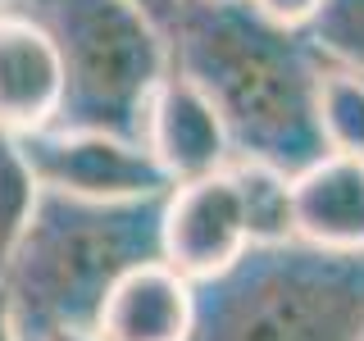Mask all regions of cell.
Instances as JSON below:
<instances>
[{
  "instance_id": "cell-20",
  "label": "cell",
  "mask_w": 364,
  "mask_h": 341,
  "mask_svg": "<svg viewBox=\"0 0 364 341\" xmlns=\"http://www.w3.org/2000/svg\"><path fill=\"white\" fill-rule=\"evenodd\" d=\"M9 5H14V0H0V9H9Z\"/></svg>"
},
{
  "instance_id": "cell-11",
  "label": "cell",
  "mask_w": 364,
  "mask_h": 341,
  "mask_svg": "<svg viewBox=\"0 0 364 341\" xmlns=\"http://www.w3.org/2000/svg\"><path fill=\"white\" fill-rule=\"evenodd\" d=\"M228 178L242 200V219L250 250L269 246H291L296 242V219H291V173L273 164H255V159H232Z\"/></svg>"
},
{
  "instance_id": "cell-21",
  "label": "cell",
  "mask_w": 364,
  "mask_h": 341,
  "mask_svg": "<svg viewBox=\"0 0 364 341\" xmlns=\"http://www.w3.org/2000/svg\"><path fill=\"white\" fill-rule=\"evenodd\" d=\"M360 341H364V332H360Z\"/></svg>"
},
{
  "instance_id": "cell-6",
  "label": "cell",
  "mask_w": 364,
  "mask_h": 341,
  "mask_svg": "<svg viewBox=\"0 0 364 341\" xmlns=\"http://www.w3.org/2000/svg\"><path fill=\"white\" fill-rule=\"evenodd\" d=\"M246 250L250 237L228 168L164 191V200H159V259L173 273H182L191 287L223 278Z\"/></svg>"
},
{
  "instance_id": "cell-8",
  "label": "cell",
  "mask_w": 364,
  "mask_h": 341,
  "mask_svg": "<svg viewBox=\"0 0 364 341\" xmlns=\"http://www.w3.org/2000/svg\"><path fill=\"white\" fill-rule=\"evenodd\" d=\"M64 73L55 41L23 9H0V136H37L60 123Z\"/></svg>"
},
{
  "instance_id": "cell-12",
  "label": "cell",
  "mask_w": 364,
  "mask_h": 341,
  "mask_svg": "<svg viewBox=\"0 0 364 341\" xmlns=\"http://www.w3.org/2000/svg\"><path fill=\"white\" fill-rule=\"evenodd\" d=\"M314 128H318L323 155L364 164V77L360 73L323 68L318 96H314Z\"/></svg>"
},
{
  "instance_id": "cell-10",
  "label": "cell",
  "mask_w": 364,
  "mask_h": 341,
  "mask_svg": "<svg viewBox=\"0 0 364 341\" xmlns=\"http://www.w3.org/2000/svg\"><path fill=\"white\" fill-rule=\"evenodd\" d=\"M296 242L323 255H364V164L318 155L291 173Z\"/></svg>"
},
{
  "instance_id": "cell-5",
  "label": "cell",
  "mask_w": 364,
  "mask_h": 341,
  "mask_svg": "<svg viewBox=\"0 0 364 341\" xmlns=\"http://www.w3.org/2000/svg\"><path fill=\"white\" fill-rule=\"evenodd\" d=\"M18 151L41 191L77 200H155L168 191L155 159L123 136L46 128L37 136H23Z\"/></svg>"
},
{
  "instance_id": "cell-7",
  "label": "cell",
  "mask_w": 364,
  "mask_h": 341,
  "mask_svg": "<svg viewBox=\"0 0 364 341\" xmlns=\"http://www.w3.org/2000/svg\"><path fill=\"white\" fill-rule=\"evenodd\" d=\"M141 151L155 159V168L164 173L168 187L223 173L232 164V146H228V132L214 105L173 68L146 105Z\"/></svg>"
},
{
  "instance_id": "cell-13",
  "label": "cell",
  "mask_w": 364,
  "mask_h": 341,
  "mask_svg": "<svg viewBox=\"0 0 364 341\" xmlns=\"http://www.w3.org/2000/svg\"><path fill=\"white\" fill-rule=\"evenodd\" d=\"M305 41L323 68L364 77V0H328L314 28L305 32Z\"/></svg>"
},
{
  "instance_id": "cell-1",
  "label": "cell",
  "mask_w": 364,
  "mask_h": 341,
  "mask_svg": "<svg viewBox=\"0 0 364 341\" xmlns=\"http://www.w3.org/2000/svg\"><path fill=\"white\" fill-rule=\"evenodd\" d=\"M168 50L173 73H182L214 105L232 159L301 173L323 155L314 128L323 64L305 37H287L259 23L246 0H182L168 23Z\"/></svg>"
},
{
  "instance_id": "cell-3",
  "label": "cell",
  "mask_w": 364,
  "mask_h": 341,
  "mask_svg": "<svg viewBox=\"0 0 364 341\" xmlns=\"http://www.w3.org/2000/svg\"><path fill=\"white\" fill-rule=\"evenodd\" d=\"M55 41L64 132H105L141 146L146 105L173 68L168 32L128 0H14Z\"/></svg>"
},
{
  "instance_id": "cell-16",
  "label": "cell",
  "mask_w": 364,
  "mask_h": 341,
  "mask_svg": "<svg viewBox=\"0 0 364 341\" xmlns=\"http://www.w3.org/2000/svg\"><path fill=\"white\" fill-rule=\"evenodd\" d=\"M128 5H132V9H141V14L151 18V23H159V28L168 32V23H173V14H178L182 0H128Z\"/></svg>"
},
{
  "instance_id": "cell-18",
  "label": "cell",
  "mask_w": 364,
  "mask_h": 341,
  "mask_svg": "<svg viewBox=\"0 0 364 341\" xmlns=\"http://www.w3.org/2000/svg\"><path fill=\"white\" fill-rule=\"evenodd\" d=\"M64 341H105L100 332H77V337H64Z\"/></svg>"
},
{
  "instance_id": "cell-2",
  "label": "cell",
  "mask_w": 364,
  "mask_h": 341,
  "mask_svg": "<svg viewBox=\"0 0 364 341\" xmlns=\"http://www.w3.org/2000/svg\"><path fill=\"white\" fill-rule=\"evenodd\" d=\"M159 200H77L41 191L0 259V296L18 341L96 332L109 287L159 259Z\"/></svg>"
},
{
  "instance_id": "cell-17",
  "label": "cell",
  "mask_w": 364,
  "mask_h": 341,
  "mask_svg": "<svg viewBox=\"0 0 364 341\" xmlns=\"http://www.w3.org/2000/svg\"><path fill=\"white\" fill-rule=\"evenodd\" d=\"M0 341H18L14 323H9V310H5V296H0Z\"/></svg>"
},
{
  "instance_id": "cell-14",
  "label": "cell",
  "mask_w": 364,
  "mask_h": 341,
  "mask_svg": "<svg viewBox=\"0 0 364 341\" xmlns=\"http://www.w3.org/2000/svg\"><path fill=\"white\" fill-rule=\"evenodd\" d=\"M37 196H41V187L32 178L18 141L14 136H0V259L9 255V246L28 227L32 210H37Z\"/></svg>"
},
{
  "instance_id": "cell-4",
  "label": "cell",
  "mask_w": 364,
  "mask_h": 341,
  "mask_svg": "<svg viewBox=\"0 0 364 341\" xmlns=\"http://www.w3.org/2000/svg\"><path fill=\"white\" fill-rule=\"evenodd\" d=\"M364 255H323L301 242L246 250L196 287L191 341H360Z\"/></svg>"
},
{
  "instance_id": "cell-15",
  "label": "cell",
  "mask_w": 364,
  "mask_h": 341,
  "mask_svg": "<svg viewBox=\"0 0 364 341\" xmlns=\"http://www.w3.org/2000/svg\"><path fill=\"white\" fill-rule=\"evenodd\" d=\"M323 5L328 0H246V9L259 23L287 32V37H305V32L314 28V18L323 14Z\"/></svg>"
},
{
  "instance_id": "cell-9",
  "label": "cell",
  "mask_w": 364,
  "mask_h": 341,
  "mask_svg": "<svg viewBox=\"0 0 364 341\" xmlns=\"http://www.w3.org/2000/svg\"><path fill=\"white\" fill-rule=\"evenodd\" d=\"M96 332L105 341H191L196 332V287L164 259L136 264L109 287Z\"/></svg>"
},
{
  "instance_id": "cell-19",
  "label": "cell",
  "mask_w": 364,
  "mask_h": 341,
  "mask_svg": "<svg viewBox=\"0 0 364 341\" xmlns=\"http://www.w3.org/2000/svg\"><path fill=\"white\" fill-rule=\"evenodd\" d=\"M214 5H237V0H214Z\"/></svg>"
}]
</instances>
